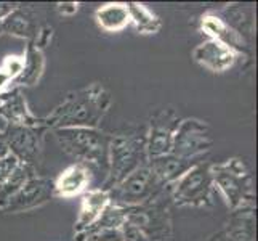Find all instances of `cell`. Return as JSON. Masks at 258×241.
Returning <instances> with one entry per match:
<instances>
[{
  "label": "cell",
  "instance_id": "6da1fadb",
  "mask_svg": "<svg viewBox=\"0 0 258 241\" xmlns=\"http://www.w3.org/2000/svg\"><path fill=\"white\" fill-rule=\"evenodd\" d=\"M112 98L109 90L100 82H93L79 90L69 92L63 102L56 105L45 118L43 126L48 130L88 127L98 129L111 108Z\"/></svg>",
  "mask_w": 258,
  "mask_h": 241
},
{
  "label": "cell",
  "instance_id": "7a4b0ae2",
  "mask_svg": "<svg viewBox=\"0 0 258 241\" xmlns=\"http://www.w3.org/2000/svg\"><path fill=\"white\" fill-rule=\"evenodd\" d=\"M213 188L223 196L231 211L255 206V180L250 167L242 158H229L210 164Z\"/></svg>",
  "mask_w": 258,
  "mask_h": 241
},
{
  "label": "cell",
  "instance_id": "3957f363",
  "mask_svg": "<svg viewBox=\"0 0 258 241\" xmlns=\"http://www.w3.org/2000/svg\"><path fill=\"white\" fill-rule=\"evenodd\" d=\"M58 145L76 163H84L92 169L108 172V150L111 135L100 129L69 127L53 130Z\"/></svg>",
  "mask_w": 258,
  "mask_h": 241
},
{
  "label": "cell",
  "instance_id": "277c9868",
  "mask_svg": "<svg viewBox=\"0 0 258 241\" xmlns=\"http://www.w3.org/2000/svg\"><path fill=\"white\" fill-rule=\"evenodd\" d=\"M148 163L145 135L141 133H117L111 135L108 150V172L101 188L111 190L123 178Z\"/></svg>",
  "mask_w": 258,
  "mask_h": 241
},
{
  "label": "cell",
  "instance_id": "5b68a950",
  "mask_svg": "<svg viewBox=\"0 0 258 241\" xmlns=\"http://www.w3.org/2000/svg\"><path fill=\"white\" fill-rule=\"evenodd\" d=\"M207 161H198L176 182L167 186L170 203L178 208H209L213 204V180Z\"/></svg>",
  "mask_w": 258,
  "mask_h": 241
},
{
  "label": "cell",
  "instance_id": "8992f818",
  "mask_svg": "<svg viewBox=\"0 0 258 241\" xmlns=\"http://www.w3.org/2000/svg\"><path fill=\"white\" fill-rule=\"evenodd\" d=\"M170 198L167 188L156 198L137 208H127V224L137 228L146 241L172 239Z\"/></svg>",
  "mask_w": 258,
  "mask_h": 241
},
{
  "label": "cell",
  "instance_id": "52a82bcc",
  "mask_svg": "<svg viewBox=\"0 0 258 241\" xmlns=\"http://www.w3.org/2000/svg\"><path fill=\"white\" fill-rule=\"evenodd\" d=\"M165 188L159 183L149 164L140 166L123 180L108 190L111 203L120 208H137L146 204Z\"/></svg>",
  "mask_w": 258,
  "mask_h": 241
},
{
  "label": "cell",
  "instance_id": "ba28073f",
  "mask_svg": "<svg viewBox=\"0 0 258 241\" xmlns=\"http://www.w3.org/2000/svg\"><path fill=\"white\" fill-rule=\"evenodd\" d=\"M47 130L48 129L43 124L34 127H21V126L2 127L10 155L15 156L20 163L32 167L34 171H37L42 164L43 141H45Z\"/></svg>",
  "mask_w": 258,
  "mask_h": 241
},
{
  "label": "cell",
  "instance_id": "9c48e42d",
  "mask_svg": "<svg viewBox=\"0 0 258 241\" xmlns=\"http://www.w3.org/2000/svg\"><path fill=\"white\" fill-rule=\"evenodd\" d=\"M213 147L212 130L207 122L196 118L181 119L173 135L172 155L186 161H201L199 158Z\"/></svg>",
  "mask_w": 258,
  "mask_h": 241
},
{
  "label": "cell",
  "instance_id": "30bf717a",
  "mask_svg": "<svg viewBox=\"0 0 258 241\" xmlns=\"http://www.w3.org/2000/svg\"><path fill=\"white\" fill-rule=\"evenodd\" d=\"M180 121V116L172 108H162L153 114L145 133L148 161L172 153L173 135Z\"/></svg>",
  "mask_w": 258,
  "mask_h": 241
},
{
  "label": "cell",
  "instance_id": "8fae6325",
  "mask_svg": "<svg viewBox=\"0 0 258 241\" xmlns=\"http://www.w3.org/2000/svg\"><path fill=\"white\" fill-rule=\"evenodd\" d=\"M51 198H55V196H53V180L51 178L34 175L31 180L5 204L2 212H5V214L29 212L37 208H42L43 204L50 203Z\"/></svg>",
  "mask_w": 258,
  "mask_h": 241
},
{
  "label": "cell",
  "instance_id": "7c38bea8",
  "mask_svg": "<svg viewBox=\"0 0 258 241\" xmlns=\"http://www.w3.org/2000/svg\"><path fill=\"white\" fill-rule=\"evenodd\" d=\"M0 119L4 126L34 127L42 126V118H37L29 108L21 88H12L0 95Z\"/></svg>",
  "mask_w": 258,
  "mask_h": 241
},
{
  "label": "cell",
  "instance_id": "4fadbf2b",
  "mask_svg": "<svg viewBox=\"0 0 258 241\" xmlns=\"http://www.w3.org/2000/svg\"><path fill=\"white\" fill-rule=\"evenodd\" d=\"M93 180V169L84 163L68 166L55 180H53V196L63 200H73L85 195L90 190Z\"/></svg>",
  "mask_w": 258,
  "mask_h": 241
},
{
  "label": "cell",
  "instance_id": "5bb4252c",
  "mask_svg": "<svg viewBox=\"0 0 258 241\" xmlns=\"http://www.w3.org/2000/svg\"><path fill=\"white\" fill-rule=\"evenodd\" d=\"M192 60L204 69L215 74H223L236 65L237 53L218 40L207 39L192 50Z\"/></svg>",
  "mask_w": 258,
  "mask_h": 241
},
{
  "label": "cell",
  "instance_id": "9a60e30c",
  "mask_svg": "<svg viewBox=\"0 0 258 241\" xmlns=\"http://www.w3.org/2000/svg\"><path fill=\"white\" fill-rule=\"evenodd\" d=\"M201 29L212 40H218L225 43L226 47L234 50L237 55H245L248 57V42L239 35L234 29H231L226 24V21L221 18L218 13L207 12L201 18Z\"/></svg>",
  "mask_w": 258,
  "mask_h": 241
},
{
  "label": "cell",
  "instance_id": "2e32d148",
  "mask_svg": "<svg viewBox=\"0 0 258 241\" xmlns=\"http://www.w3.org/2000/svg\"><path fill=\"white\" fill-rule=\"evenodd\" d=\"M109 204H111L109 193L108 190L101 188V186L100 188H92L85 195H82L81 208H79V214L74 224V236L76 238L81 236L92 225H95Z\"/></svg>",
  "mask_w": 258,
  "mask_h": 241
},
{
  "label": "cell",
  "instance_id": "e0dca14e",
  "mask_svg": "<svg viewBox=\"0 0 258 241\" xmlns=\"http://www.w3.org/2000/svg\"><path fill=\"white\" fill-rule=\"evenodd\" d=\"M221 235L226 241H256L255 206L231 211Z\"/></svg>",
  "mask_w": 258,
  "mask_h": 241
},
{
  "label": "cell",
  "instance_id": "ac0fdd59",
  "mask_svg": "<svg viewBox=\"0 0 258 241\" xmlns=\"http://www.w3.org/2000/svg\"><path fill=\"white\" fill-rule=\"evenodd\" d=\"M194 163H198V161H186V159L173 156L172 153L148 161L151 171L154 172L156 178L164 188H167V186H170L173 182H176Z\"/></svg>",
  "mask_w": 258,
  "mask_h": 241
},
{
  "label": "cell",
  "instance_id": "d6986e66",
  "mask_svg": "<svg viewBox=\"0 0 258 241\" xmlns=\"http://www.w3.org/2000/svg\"><path fill=\"white\" fill-rule=\"evenodd\" d=\"M23 55H24V66L20 77L15 80L13 88L37 85L43 76V71H45V55H43V50L37 49L32 42H28Z\"/></svg>",
  "mask_w": 258,
  "mask_h": 241
},
{
  "label": "cell",
  "instance_id": "ffe728a7",
  "mask_svg": "<svg viewBox=\"0 0 258 241\" xmlns=\"http://www.w3.org/2000/svg\"><path fill=\"white\" fill-rule=\"evenodd\" d=\"M39 28L40 26H37V21H35L32 10L24 8L21 5H18L16 10L2 21L4 34H10L28 42H34Z\"/></svg>",
  "mask_w": 258,
  "mask_h": 241
},
{
  "label": "cell",
  "instance_id": "44dd1931",
  "mask_svg": "<svg viewBox=\"0 0 258 241\" xmlns=\"http://www.w3.org/2000/svg\"><path fill=\"white\" fill-rule=\"evenodd\" d=\"M96 24L104 32H120L130 26L128 7L123 2H108L96 8L95 12Z\"/></svg>",
  "mask_w": 258,
  "mask_h": 241
},
{
  "label": "cell",
  "instance_id": "7402d4cb",
  "mask_svg": "<svg viewBox=\"0 0 258 241\" xmlns=\"http://www.w3.org/2000/svg\"><path fill=\"white\" fill-rule=\"evenodd\" d=\"M34 175H37V171H34L32 167L26 166L23 163L16 164V167L10 172V175L5 178V182L0 185V211L5 208V204L10 201Z\"/></svg>",
  "mask_w": 258,
  "mask_h": 241
},
{
  "label": "cell",
  "instance_id": "603a6c76",
  "mask_svg": "<svg viewBox=\"0 0 258 241\" xmlns=\"http://www.w3.org/2000/svg\"><path fill=\"white\" fill-rule=\"evenodd\" d=\"M223 20L226 21V24L231 29H234L239 35L248 42V37L253 34V26H255V20H253V10L248 7H241V5H231L228 8H225L223 13L220 15Z\"/></svg>",
  "mask_w": 258,
  "mask_h": 241
},
{
  "label": "cell",
  "instance_id": "cb8c5ba5",
  "mask_svg": "<svg viewBox=\"0 0 258 241\" xmlns=\"http://www.w3.org/2000/svg\"><path fill=\"white\" fill-rule=\"evenodd\" d=\"M130 24L135 26L138 34H157L162 28V21L154 12H151L145 4L128 2Z\"/></svg>",
  "mask_w": 258,
  "mask_h": 241
},
{
  "label": "cell",
  "instance_id": "d4e9b609",
  "mask_svg": "<svg viewBox=\"0 0 258 241\" xmlns=\"http://www.w3.org/2000/svg\"><path fill=\"white\" fill-rule=\"evenodd\" d=\"M24 66V55H7L0 63V95L12 90Z\"/></svg>",
  "mask_w": 258,
  "mask_h": 241
},
{
  "label": "cell",
  "instance_id": "484cf974",
  "mask_svg": "<svg viewBox=\"0 0 258 241\" xmlns=\"http://www.w3.org/2000/svg\"><path fill=\"white\" fill-rule=\"evenodd\" d=\"M20 163L15 156L8 155L7 158H2L0 159V185L5 182V178L10 175V172L16 167V164Z\"/></svg>",
  "mask_w": 258,
  "mask_h": 241
},
{
  "label": "cell",
  "instance_id": "4316f807",
  "mask_svg": "<svg viewBox=\"0 0 258 241\" xmlns=\"http://www.w3.org/2000/svg\"><path fill=\"white\" fill-rule=\"evenodd\" d=\"M79 10V2H59L56 4V12L63 16H73Z\"/></svg>",
  "mask_w": 258,
  "mask_h": 241
},
{
  "label": "cell",
  "instance_id": "83f0119b",
  "mask_svg": "<svg viewBox=\"0 0 258 241\" xmlns=\"http://www.w3.org/2000/svg\"><path fill=\"white\" fill-rule=\"evenodd\" d=\"M20 4H12V2H0V23H2L7 16H10Z\"/></svg>",
  "mask_w": 258,
  "mask_h": 241
},
{
  "label": "cell",
  "instance_id": "f1b7e54d",
  "mask_svg": "<svg viewBox=\"0 0 258 241\" xmlns=\"http://www.w3.org/2000/svg\"><path fill=\"white\" fill-rule=\"evenodd\" d=\"M8 155H10V151H8V145H7V141H5L4 132H2V129H0V159L7 158Z\"/></svg>",
  "mask_w": 258,
  "mask_h": 241
},
{
  "label": "cell",
  "instance_id": "f546056e",
  "mask_svg": "<svg viewBox=\"0 0 258 241\" xmlns=\"http://www.w3.org/2000/svg\"><path fill=\"white\" fill-rule=\"evenodd\" d=\"M4 32H2V23H0V35H2Z\"/></svg>",
  "mask_w": 258,
  "mask_h": 241
}]
</instances>
